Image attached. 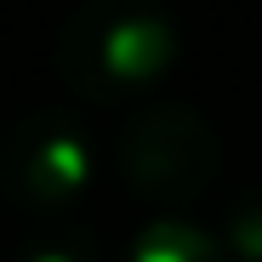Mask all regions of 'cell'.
I'll list each match as a JSON object with an SVG mask.
<instances>
[{"instance_id": "8992f818", "label": "cell", "mask_w": 262, "mask_h": 262, "mask_svg": "<svg viewBox=\"0 0 262 262\" xmlns=\"http://www.w3.org/2000/svg\"><path fill=\"white\" fill-rule=\"evenodd\" d=\"M223 245H228L234 262H262V194H245V200L228 205Z\"/></svg>"}, {"instance_id": "6da1fadb", "label": "cell", "mask_w": 262, "mask_h": 262, "mask_svg": "<svg viewBox=\"0 0 262 262\" xmlns=\"http://www.w3.org/2000/svg\"><path fill=\"white\" fill-rule=\"evenodd\" d=\"M177 63V23L160 0H80L52 40V69L80 103L137 97Z\"/></svg>"}, {"instance_id": "5b68a950", "label": "cell", "mask_w": 262, "mask_h": 262, "mask_svg": "<svg viewBox=\"0 0 262 262\" xmlns=\"http://www.w3.org/2000/svg\"><path fill=\"white\" fill-rule=\"evenodd\" d=\"M17 262H108L97 234L80 228L74 216H34L29 239L17 245Z\"/></svg>"}, {"instance_id": "277c9868", "label": "cell", "mask_w": 262, "mask_h": 262, "mask_svg": "<svg viewBox=\"0 0 262 262\" xmlns=\"http://www.w3.org/2000/svg\"><path fill=\"white\" fill-rule=\"evenodd\" d=\"M114 262H234L223 234H211L188 216H148V223L120 245Z\"/></svg>"}, {"instance_id": "3957f363", "label": "cell", "mask_w": 262, "mask_h": 262, "mask_svg": "<svg viewBox=\"0 0 262 262\" xmlns=\"http://www.w3.org/2000/svg\"><path fill=\"white\" fill-rule=\"evenodd\" d=\"M6 177H12V194L34 216H74L80 200L97 183L92 137L69 114H34V120H23L12 131Z\"/></svg>"}, {"instance_id": "7a4b0ae2", "label": "cell", "mask_w": 262, "mask_h": 262, "mask_svg": "<svg viewBox=\"0 0 262 262\" xmlns=\"http://www.w3.org/2000/svg\"><path fill=\"white\" fill-rule=\"evenodd\" d=\"M114 171L160 216H183L223 177V131L183 97L143 103L114 131Z\"/></svg>"}]
</instances>
